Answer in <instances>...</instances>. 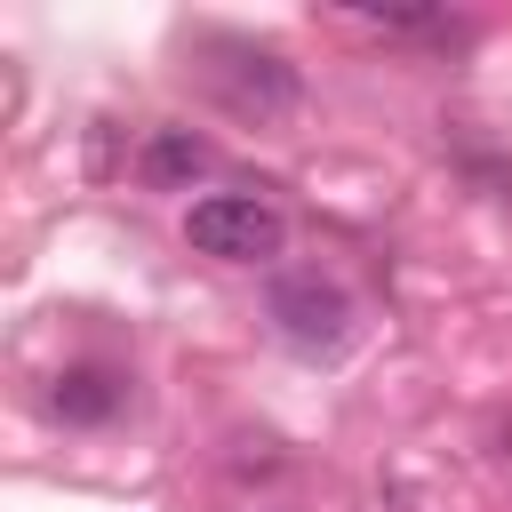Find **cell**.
I'll return each mask as SVG.
<instances>
[{
    "label": "cell",
    "instance_id": "6da1fadb",
    "mask_svg": "<svg viewBox=\"0 0 512 512\" xmlns=\"http://www.w3.org/2000/svg\"><path fill=\"white\" fill-rule=\"evenodd\" d=\"M184 240L216 264H272L288 248V216L256 192H208L184 208Z\"/></svg>",
    "mask_w": 512,
    "mask_h": 512
},
{
    "label": "cell",
    "instance_id": "7a4b0ae2",
    "mask_svg": "<svg viewBox=\"0 0 512 512\" xmlns=\"http://www.w3.org/2000/svg\"><path fill=\"white\" fill-rule=\"evenodd\" d=\"M208 56H216V64H208V88L224 96V112H240V120H280V112H296L304 80H296V64H288L280 48L216 40Z\"/></svg>",
    "mask_w": 512,
    "mask_h": 512
},
{
    "label": "cell",
    "instance_id": "3957f363",
    "mask_svg": "<svg viewBox=\"0 0 512 512\" xmlns=\"http://www.w3.org/2000/svg\"><path fill=\"white\" fill-rule=\"evenodd\" d=\"M264 312H272V328H280L304 360H336L344 336H352V296H344L328 272H280L272 296H264Z\"/></svg>",
    "mask_w": 512,
    "mask_h": 512
},
{
    "label": "cell",
    "instance_id": "277c9868",
    "mask_svg": "<svg viewBox=\"0 0 512 512\" xmlns=\"http://www.w3.org/2000/svg\"><path fill=\"white\" fill-rule=\"evenodd\" d=\"M120 408H128V376H120V368H104V360H72V368H56V376H48V416H56V424H72V432L112 424Z\"/></svg>",
    "mask_w": 512,
    "mask_h": 512
},
{
    "label": "cell",
    "instance_id": "5b68a950",
    "mask_svg": "<svg viewBox=\"0 0 512 512\" xmlns=\"http://www.w3.org/2000/svg\"><path fill=\"white\" fill-rule=\"evenodd\" d=\"M136 176H144L152 192H184L192 176H208V144H200L192 128H152L144 152H136Z\"/></svg>",
    "mask_w": 512,
    "mask_h": 512
}]
</instances>
